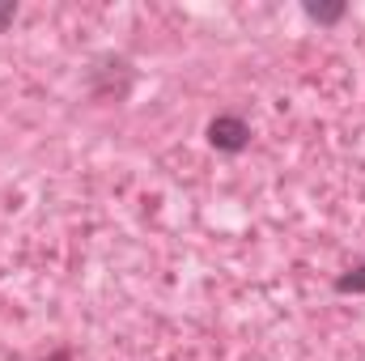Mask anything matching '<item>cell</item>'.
I'll list each match as a JSON object with an SVG mask.
<instances>
[{"label":"cell","instance_id":"8992f818","mask_svg":"<svg viewBox=\"0 0 365 361\" xmlns=\"http://www.w3.org/2000/svg\"><path fill=\"white\" fill-rule=\"evenodd\" d=\"M47 361H73V353H68V349H56V353H51Z\"/></svg>","mask_w":365,"mask_h":361},{"label":"cell","instance_id":"6da1fadb","mask_svg":"<svg viewBox=\"0 0 365 361\" xmlns=\"http://www.w3.org/2000/svg\"><path fill=\"white\" fill-rule=\"evenodd\" d=\"M132 81H136V68L128 56H115V51H102L93 56V64L86 68V90L98 98V102H123L132 93Z\"/></svg>","mask_w":365,"mask_h":361},{"label":"cell","instance_id":"5b68a950","mask_svg":"<svg viewBox=\"0 0 365 361\" xmlns=\"http://www.w3.org/2000/svg\"><path fill=\"white\" fill-rule=\"evenodd\" d=\"M13 21H17V4H13V0H0V34H4Z\"/></svg>","mask_w":365,"mask_h":361},{"label":"cell","instance_id":"277c9868","mask_svg":"<svg viewBox=\"0 0 365 361\" xmlns=\"http://www.w3.org/2000/svg\"><path fill=\"white\" fill-rule=\"evenodd\" d=\"M336 293H365V260L336 276Z\"/></svg>","mask_w":365,"mask_h":361},{"label":"cell","instance_id":"3957f363","mask_svg":"<svg viewBox=\"0 0 365 361\" xmlns=\"http://www.w3.org/2000/svg\"><path fill=\"white\" fill-rule=\"evenodd\" d=\"M302 13L310 17V21H319V26H336V21H344V4H314V0H306L302 4Z\"/></svg>","mask_w":365,"mask_h":361},{"label":"cell","instance_id":"7a4b0ae2","mask_svg":"<svg viewBox=\"0 0 365 361\" xmlns=\"http://www.w3.org/2000/svg\"><path fill=\"white\" fill-rule=\"evenodd\" d=\"M208 145L217 153H242L251 145V123L234 111H221V115L208 119Z\"/></svg>","mask_w":365,"mask_h":361}]
</instances>
